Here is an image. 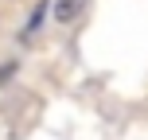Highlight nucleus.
Listing matches in <instances>:
<instances>
[{"mask_svg": "<svg viewBox=\"0 0 148 140\" xmlns=\"http://www.w3.org/2000/svg\"><path fill=\"white\" fill-rule=\"evenodd\" d=\"M47 8H55V4H47V0H39V8H35V12H31V20H27V27H23V35H31V31H35L39 23L47 20Z\"/></svg>", "mask_w": 148, "mask_h": 140, "instance_id": "2", "label": "nucleus"}, {"mask_svg": "<svg viewBox=\"0 0 148 140\" xmlns=\"http://www.w3.org/2000/svg\"><path fill=\"white\" fill-rule=\"evenodd\" d=\"M12 74H16V62H8V66H0V86H4V82L12 78Z\"/></svg>", "mask_w": 148, "mask_h": 140, "instance_id": "3", "label": "nucleus"}, {"mask_svg": "<svg viewBox=\"0 0 148 140\" xmlns=\"http://www.w3.org/2000/svg\"><path fill=\"white\" fill-rule=\"evenodd\" d=\"M86 4H90V0H55V20H59V23L78 20V16L86 12Z\"/></svg>", "mask_w": 148, "mask_h": 140, "instance_id": "1", "label": "nucleus"}]
</instances>
